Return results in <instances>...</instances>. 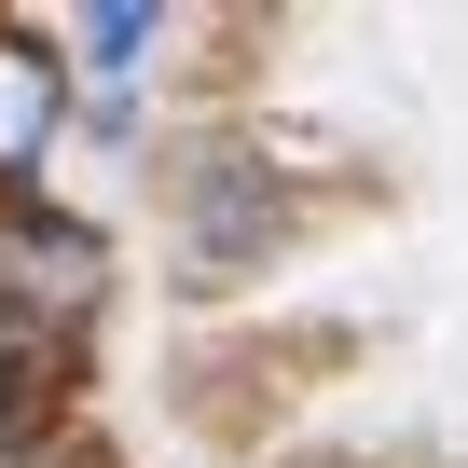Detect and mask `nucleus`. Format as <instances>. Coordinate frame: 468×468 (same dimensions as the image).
<instances>
[{
    "mask_svg": "<svg viewBox=\"0 0 468 468\" xmlns=\"http://www.w3.org/2000/svg\"><path fill=\"white\" fill-rule=\"evenodd\" d=\"M179 220H193V276H207V262L234 276V262L262 249V220H276V193H262L249 165H234V152H207V165L179 179Z\"/></svg>",
    "mask_w": 468,
    "mask_h": 468,
    "instance_id": "obj_2",
    "label": "nucleus"
},
{
    "mask_svg": "<svg viewBox=\"0 0 468 468\" xmlns=\"http://www.w3.org/2000/svg\"><path fill=\"white\" fill-rule=\"evenodd\" d=\"M83 42H97V69H138V56H152V0H111V15H83Z\"/></svg>",
    "mask_w": 468,
    "mask_h": 468,
    "instance_id": "obj_4",
    "label": "nucleus"
},
{
    "mask_svg": "<svg viewBox=\"0 0 468 468\" xmlns=\"http://www.w3.org/2000/svg\"><path fill=\"white\" fill-rule=\"evenodd\" d=\"M56 111H69V69L28 42V28H0V179H28L56 152Z\"/></svg>",
    "mask_w": 468,
    "mask_h": 468,
    "instance_id": "obj_3",
    "label": "nucleus"
},
{
    "mask_svg": "<svg viewBox=\"0 0 468 468\" xmlns=\"http://www.w3.org/2000/svg\"><path fill=\"white\" fill-rule=\"evenodd\" d=\"M97 262H111V249H97V220H56V207L0 220V276H15L28 303H56V317H69V303H97Z\"/></svg>",
    "mask_w": 468,
    "mask_h": 468,
    "instance_id": "obj_1",
    "label": "nucleus"
}]
</instances>
